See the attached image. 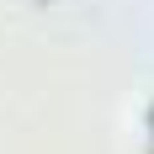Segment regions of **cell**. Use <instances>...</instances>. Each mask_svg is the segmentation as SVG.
Returning a JSON list of instances; mask_svg holds the SVG:
<instances>
[{
  "label": "cell",
  "instance_id": "obj_1",
  "mask_svg": "<svg viewBox=\"0 0 154 154\" xmlns=\"http://www.w3.org/2000/svg\"><path fill=\"white\" fill-rule=\"evenodd\" d=\"M149 138H154V106H149Z\"/></svg>",
  "mask_w": 154,
  "mask_h": 154
}]
</instances>
